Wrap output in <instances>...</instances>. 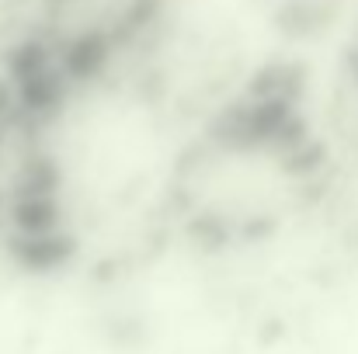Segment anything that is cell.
I'll list each match as a JSON object with an SVG mask.
<instances>
[{
	"mask_svg": "<svg viewBox=\"0 0 358 354\" xmlns=\"http://www.w3.org/2000/svg\"><path fill=\"white\" fill-rule=\"evenodd\" d=\"M331 146L299 63L261 59L199 115L157 184V223L199 253L261 246L331 191Z\"/></svg>",
	"mask_w": 358,
	"mask_h": 354,
	"instance_id": "6da1fadb",
	"label": "cell"
},
{
	"mask_svg": "<svg viewBox=\"0 0 358 354\" xmlns=\"http://www.w3.org/2000/svg\"><path fill=\"white\" fill-rule=\"evenodd\" d=\"M178 0H0V80L77 125L157 80Z\"/></svg>",
	"mask_w": 358,
	"mask_h": 354,
	"instance_id": "7a4b0ae2",
	"label": "cell"
},
{
	"mask_svg": "<svg viewBox=\"0 0 358 354\" xmlns=\"http://www.w3.org/2000/svg\"><path fill=\"white\" fill-rule=\"evenodd\" d=\"M63 118L0 80V271L63 274L80 246V195Z\"/></svg>",
	"mask_w": 358,
	"mask_h": 354,
	"instance_id": "3957f363",
	"label": "cell"
}]
</instances>
